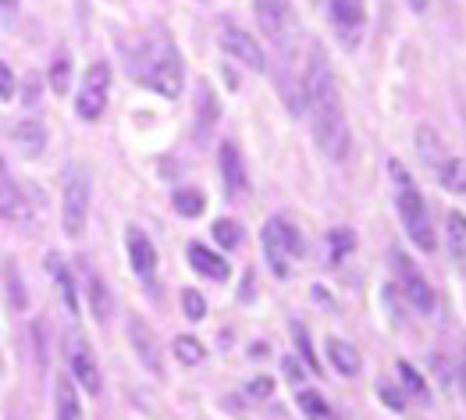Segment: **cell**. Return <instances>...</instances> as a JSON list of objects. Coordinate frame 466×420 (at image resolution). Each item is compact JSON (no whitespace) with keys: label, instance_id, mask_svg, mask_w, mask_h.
I'll use <instances>...</instances> for the list:
<instances>
[{"label":"cell","instance_id":"1","mask_svg":"<svg viewBox=\"0 0 466 420\" xmlns=\"http://www.w3.org/2000/svg\"><path fill=\"white\" fill-rule=\"evenodd\" d=\"M303 108L310 115L313 143L328 160L342 164L350 153V125H346V108H342V93L335 72L324 57L320 46H313L310 65L303 68Z\"/></svg>","mask_w":466,"mask_h":420},{"label":"cell","instance_id":"2","mask_svg":"<svg viewBox=\"0 0 466 420\" xmlns=\"http://www.w3.org/2000/svg\"><path fill=\"white\" fill-rule=\"evenodd\" d=\"M125 61H128V72L139 78L147 89H154L167 100L182 97L186 68H182V54H178V46H175L167 29L154 26L147 33H139L136 43L125 50Z\"/></svg>","mask_w":466,"mask_h":420},{"label":"cell","instance_id":"3","mask_svg":"<svg viewBox=\"0 0 466 420\" xmlns=\"http://www.w3.org/2000/svg\"><path fill=\"white\" fill-rule=\"evenodd\" d=\"M389 175L395 179V207H399V221L410 235V242L424 253H434L438 239H434V225H431L428 203H424L420 190L413 186V179L406 175V168L399 160H389Z\"/></svg>","mask_w":466,"mask_h":420},{"label":"cell","instance_id":"4","mask_svg":"<svg viewBox=\"0 0 466 420\" xmlns=\"http://www.w3.org/2000/svg\"><path fill=\"white\" fill-rule=\"evenodd\" d=\"M260 242H264V257L278 278H289V261H299L307 257V239L303 231L296 229L289 218H271L264 231H260Z\"/></svg>","mask_w":466,"mask_h":420},{"label":"cell","instance_id":"5","mask_svg":"<svg viewBox=\"0 0 466 420\" xmlns=\"http://www.w3.org/2000/svg\"><path fill=\"white\" fill-rule=\"evenodd\" d=\"M86 221H89V175L86 168H68L61 190V231L68 239H82Z\"/></svg>","mask_w":466,"mask_h":420},{"label":"cell","instance_id":"6","mask_svg":"<svg viewBox=\"0 0 466 420\" xmlns=\"http://www.w3.org/2000/svg\"><path fill=\"white\" fill-rule=\"evenodd\" d=\"M107 97H111V68L104 61H93L86 68V76L78 82L76 93V115L82 121H100L107 111Z\"/></svg>","mask_w":466,"mask_h":420},{"label":"cell","instance_id":"7","mask_svg":"<svg viewBox=\"0 0 466 420\" xmlns=\"http://www.w3.org/2000/svg\"><path fill=\"white\" fill-rule=\"evenodd\" d=\"M253 15H257V26L264 29V36L274 39L278 46H292L296 43L292 0H253Z\"/></svg>","mask_w":466,"mask_h":420},{"label":"cell","instance_id":"8","mask_svg":"<svg viewBox=\"0 0 466 420\" xmlns=\"http://www.w3.org/2000/svg\"><path fill=\"white\" fill-rule=\"evenodd\" d=\"M65 353H68V367H72V378H76L78 388L89 392V395H100V388H104L100 364H96V353H93V345L86 343L82 332H68Z\"/></svg>","mask_w":466,"mask_h":420},{"label":"cell","instance_id":"9","mask_svg":"<svg viewBox=\"0 0 466 420\" xmlns=\"http://www.w3.org/2000/svg\"><path fill=\"white\" fill-rule=\"evenodd\" d=\"M218 43L225 46L228 57H235L238 65H246L249 72H264V68H268V57H264V50L257 46V39L249 36L242 26H235L232 18H225V22L218 26Z\"/></svg>","mask_w":466,"mask_h":420},{"label":"cell","instance_id":"10","mask_svg":"<svg viewBox=\"0 0 466 420\" xmlns=\"http://www.w3.org/2000/svg\"><path fill=\"white\" fill-rule=\"evenodd\" d=\"M391 261H395L399 285H402V292H406L410 306H413V310H420V313H431V310H434V289L428 285L424 271L417 268L402 250H395V253H391Z\"/></svg>","mask_w":466,"mask_h":420},{"label":"cell","instance_id":"11","mask_svg":"<svg viewBox=\"0 0 466 420\" xmlns=\"http://www.w3.org/2000/svg\"><path fill=\"white\" fill-rule=\"evenodd\" d=\"M125 328H128V343H132V353L139 356V364L147 371L160 374V343H157V332L150 328V321L139 317V313H132Z\"/></svg>","mask_w":466,"mask_h":420},{"label":"cell","instance_id":"12","mask_svg":"<svg viewBox=\"0 0 466 420\" xmlns=\"http://www.w3.org/2000/svg\"><path fill=\"white\" fill-rule=\"evenodd\" d=\"M218 168H221V182L228 190V200H246L249 196V175H246V160H242L235 143H221Z\"/></svg>","mask_w":466,"mask_h":420},{"label":"cell","instance_id":"13","mask_svg":"<svg viewBox=\"0 0 466 420\" xmlns=\"http://www.w3.org/2000/svg\"><path fill=\"white\" fill-rule=\"evenodd\" d=\"M0 214L7 221H29L33 210H29V200H25V190L15 182V175L7 171L4 157H0Z\"/></svg>","mask_w":466,"mask_h":420},{"label":"cell","instance_id":"14","mask_svg":"<svg viewBox=\"0 0 466 420\" xmlns=\"http://www.w3.org/2000/svg\"><path fill=\"white\" fill-rule=\"evenodd\" d=\"M328 11H331V22H335L339 36L346 43H352L363 33V22H367V4L363 0H328Z\"/></svg>","mask_w":466,"mask_h":420},{"label":"cell","instance_id":"15","mask_svg":"<svg viewBox=\"0 0 466 420\" xmlns=\"http://www.w3.org/2000/svg\"><path fill=\"white\" fill-rule=\"evenodd\" d=\"M125 250H128V264H132V271H136L139 278H154L157 250H154V242H150L147 231L136 229V225H128V229H125Z\"/></svg>","mask_w":466,"mask_h":420},{"label":"cell","instance_id":"16","mask_svg":"<svg viewBox=\"0 0 466 420\" xmlns=\"http://www.w3.org/2000/svg\"><path fill=\"white\" fill-rule=\"evenodd\" d=\"M186 261H189V268L196 274H203V278H210V282H228V274H232V264L218 253V250H210V246H203V242H189L186 246Z\"/></svg>","mask_w":466,"mask_h":420},{"label":"cell","instance_id":"17","mask_svg":"<svg viewBox=\"0 0 466 420\" xmlns=\"http://www.w3.org/2000/svg\"><path fill=\"white\" fill-rule=\"evenodd\" d=\"M46 271H50V278H54V285H57V292H61V300L65 306L76 313L78 310V289H76V271L68 268V261L61 257V253H46Z\"/></svg>","mask_w":466,"mask_h":420},{"label":"cell","instance_id":"18","mask_svg":"<svg viewBox=\"0 0 466 420\" xmlns=\"http://www.w3.org/2000/svg\"><path fill=\"white\" fill-rule=\"evenodd\" d=\"M11 143L18 147L22 157H39V153L46 150V125H39L36 118H29V121H22V125H15V132H11Z\"/></svg>","mask_w":466,"mask_h":420},{"label":"cell","instance_id":"19","mask_svg":"<svg viewBox=\"0 0 466 420\" xmlns=\"http://www.w3.org/2000/svg\"><path fill=\"white\" fill-rule=\"evenodd\" d=\"M328 360H331V367H335L339 374H346V378H356L360 367H363L360 349L352 343H346V339H328Z\"/></svg>","mask_w":466,"mask_h":420},{"label":"cell","instance_id":"20","mask_svg":"<svg viewBox=\"0 0 466 420\" xmlns=\"http://www.w3.org/2000/svg\"><path fill=\"white\" fill-rule=\"evenodd\" d=\"M54 414L57 420H78L82 417V403L72 378H57V392H54Z\"/></svg>","mask_w":466,"mask_h":420},{"label":"cell","instance_id":"21","mask_svg":"<svg viewBox=\"0 0 466 420\" xmlns=\"http://www.w3.org/2000/svg\"><path fill=\"white\" fill-rule=\"evenodd\" d=\"M196 115H199V121H196V132H199V139H207V132L218 125V118H221V108H218V97H214V89L203 82L199 86V104H196Z\"/></svg>","mask_w":466,"mask_h":420},{"label":"cell","instance_id":"22","mask_svg":"<svg viewBox=\"0 0 466 420\" xmlns=\"http://www.w3.org/2000/svg\"><path fill=\"white\" fill-rule=\"evenodd\" d=\"M445 235H449V253H452L456 268L463 271L466 268V225L460 210H452V214L445 218Z\"/></svg>","mask_w":466,"mask_h":420},{"label":"cell","instance_id":"23","mask_svg":"<svg viewBox=\"0 0 466 420\" xmlns=\"http://www.w3.org/2000/svg\"><path fill=\"white\" fill-rule=\"evenodd\" d=\"M417 150L424 157V164L434 168V171L445 164V147H441V139H438V132H434L431 125H420V128H417Z\"/></svg>","mask_w":466,"mask_h":420},{"label":"cell","instance_id":"24","mask_svg":"<svg viewBox=\"0 0 466 420\" xmlns=\"http://www.w3.org/2000/svg\"><path fill=\"white\" fill-rule=\"evenodd\" d=\"M89 310H93V317L104 324V321H111V313H115V300H111V289L100 282V274H89Z\"/></svg>","mask_w":466,"mask_h":420},{"label":"cell","instance_id":"25","mask_svg":"<svg viewBox=\"0 0 466 420\" xmlns=\"http://www.w3.org/2000/svg\"><path fill=\"white\" fill-rule=\"evenodd\" d=\"M171 207L182 214V218H199L207 210V196L196 190V186H178L171 192Z\"/></svg>","mask_w":466,"mask_h":420},{"label":"cell","instance_id":"26","mask_svg":"<svg viewBox=\"0 0 466 420\" xmlns=\"http://www.w3.org/2000/svg\"><path fill=\"white\" fill-rule=\"evenodd\" d=\"M4 285H7V303L15 310H25L29 306V292H25V282H22V271L15 261H4Z\"/></svg>","mask_w":466,"mask_h":420},{"label":"cell","instance_id":"27","mask_svg":"<svg viewBox=\"0 0 466 420\" xmlns=\"http://www.w3.org/2000/svg\"><path fill=\"white\" fill-rule=\"evenodd\" d=\"M352 250H356V231L352 229H331L328 231V264L346 261Z\"/></svg>","mask_w":466,"mask_h":420},{"label":"cell","instance_id":"28","mask_svg":"<svg viewBox=\"0 0 466 420\" xmlns=\"http://www.w3.org/2000/svg\"><path fill=\"white\" fill-rule=\"evenodd\" d=\"M438 179L449 192H466V171L460 157H445V164L438 168Z\"/></svg>","mask_w":466,"mask_h":420},{"label":"cell","instance_id":"29","mask_svg":"<svg viewBox=\"0 0 466 420\" xmlns=\"http://www.w3.org/2000/svg\"><path fill=\"white\" fill-rule=\"evenodd\" d=\"M292 343L299 349V356L307 360V367H310L313 374H324V364L317 360V353H313V343H310V332L299 324V321H292Z\"/></svg>","mask_w":466,"mask_h":420},{"label":"cell","instance_id":"30","mask_svg":"<svg viewBox=\"0 0 466 420\" xmlns=\"http://www.w3.org/2000/svg\"><path fill=\"white\" fill-rule=\"evenodd\" d=\"M399 378H402V384H406V395H413L420 406H428V403H431L428 382H424V378H420V374H417V371H413L406 360L399 364Z\"/></svg>","mask_w":466,"mask_h":420},{"label":"cell","instance_id":"31","mask_svg":"<svg viewBox=\"0 0 466 420\" xmlns=\"http://www.w3.org/2000/svg\"><path fill=\"white\" fill-rule=\"evenodd\" d=\"M296 406L307 414V417H317V420H324V417H331V406L320 399V392H313V388H299L296 392Z\"/></svg>","mask_w":466,"mask_h":420},{"label":"cell","instance_id":"32","mask_svg":"<svg viewBox=\"0 0 466 420\" xmlns=\"http://www.w3.org/2000/svg\"><path fill=\"white\" fill-rule=\"evenodd\" d=\"M214 239H218V246H225V250H238L242 246V239H246V231L238 221L232 218H218V225H214Z\"/></svg>","mask_w":466,"mask_h":420},{"label":"cell","instance_id":"33","mask_svg":"<svg viewBox=\"0 0 466 420\" xmlns=\"http://www.w3.org/2000/svg\"><path fill=\"white\" fill-rule=\"evenodd\" d=\"M171 349H175V356H178V360H182L186 367H196V364H199V360L207 356V349H203V343H199L196 335H178Z\"/></svg>","mask_w":466,"mask_h":420},{"label":"cell","instance_id":"34","mask_svg":"<svg viewBox=\"0 0 466 420\" xmlns=\"http://www.w3.org/2000/svg\"><path fill=\"white\" fill-rule=\"evenodd\" d=\"M182 313H186L189 321H203V317H207V300H203L196 289H186V292H182Z\"/></svg>","mask_w":466,"mask_h":420},{"label":"cell","instance_id":"35","mask_svg":"<svg viewBox=\"0 0 466 420\" xmlns=\"http://www.w3.org/2000/svg\"><path fill=\"white\" fill-rule=\"evenodd\" d=\"M378 399H381L389 410H395V414H402V410H406V395H402L395 384H381V388H378Z\"/></svg>","mask_w":466,"mask_h":420},{"label":"cell","instance_id":"36","mask_svg":"<svg viewBox=\"0 0 466 420\" xmlns=\"http://www.w3.org/2000/svg\"><path fill=\"white\" fill-rule=\"evenodd\" d=\"M15 89H18V78L7 61H0V100H15Z\"/></svg>","mask_w":466,"mask_h":420},{"label":"cell","instance_id":"37","mask_svg":"<svg viewBox=\"0 0 466 420\" xmlns=\"http://www.w3.org/2000/svg\"><path fill=\"white\" fill-rule=\"evenodd\" d=\"M50 86H54V93H68V61H65V57L54 61V68H50Z\"/></svg>","mask_w":466,"mask_h":420},{"label":"cell","instance_id":"38","mask_svg":"<svg viewBox=\"0 0 466 420\" xmlns=\"http://www.w3.org/2000/svg\"><path fill=\"white\" fill-rule=\"evenodd\" d=\"M271 388H274V382H268V378H257V382L249 384V395H253V399H264V395H271Z\"/></svg>","mask_w":466,"mask_h":420},{"label":"cell","instance_id":"39","mask_svg":"<svg viewBox=\"0 0 466 420\" xmlns=\"http://www.w3.org/2000/svg\"><path fill=\"white\" fill-rule=\"evenodd\" d=\"M434 374H438V382H441V384H452V364L434 360Z\"/></svg>","mask_w":466,"mask_h":420},{"label":"cell","instance_id":"40","mask_svg":"<svg viewBox=\"0 0 466 420\" xmlns=\"http://www.w3.org/2000/svg\"><path fill=\"white\" fill-rule=\"evenodd\" d=\"M410 4H413L417 11H428V0H410Z\"/></svg>","mask_w":466,"mask_h":420},{"label":"cell","instance_id":"41","mask_svg":"<svg viewBox=\"0 0 466 420\" xmlns=\"http://www.w3.org/2000/svg\"><path fill=\"white\" fill-rule=\"evenodd\" d=\"M0 4H4V7H11V4H15V0H0Z\"/></svg>","mask_w":466,"mask_h":420}]
</instances>
